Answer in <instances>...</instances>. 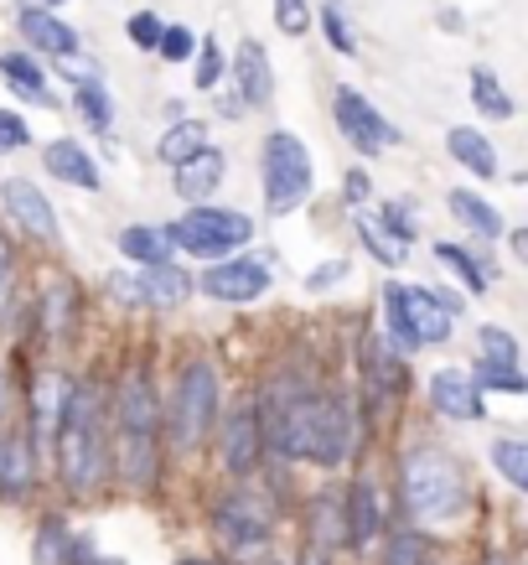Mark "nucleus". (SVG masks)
I'll return each instance as SVG.
<instances>
[{
	"mask_svg": "<svg viewBox=\"0 0 528 565\" xmlns=\"http://www.w3.org/2000/svg\"><path fill=\"white\" fill-rule=\"evenodd\" d=\"M0 73H6V84L17 88L21 99H32V104H52V94H47V78H42V68H36L26 52H6L0 57Z\"/></svg>",
	"mask_w": 528,
	"mask_h": 565,
	"instance_id": "nucleus-24",
	"label": "nucleus"
},
{
	"mask_svg": "<svg viewBox=\"0 0 528 565\" xmlns=\"http://www.w3.org/2000/svg\"><path fill=\"white\" fill-rule=\"evenodd\" d=\"M445 146H451V156H456L466 172H477V177H497V151H493V140L477 136L472 125H456L451 136H445Z\"/></svg>",
	"mask_w": 528,
	"mask_h": 565,
	"instance_id": "nucleus-21",
	"label": "nucleus"
},
{
	"mask_svg": "<svg viewBox=\"0 0 528 565\" xmlns=\"http://www.w3.org/2000/svg\"><path fill=\"white\" fill-rule=\"evenodd\" d=\"M378 218H384V223H389V228H394V234H399V239H414V223H409L405 218V207H399V203H384V213H378Z\"/></svg>",
	"mask_w": 528,
	"mask_h": 565,
	"instance_id": "nucleus-44",
	"label": "nucleus"
},
{
	"mask_svg": "<svg viewBox=\"0 0 528 565\" xmlns=\"http://www.w3.org/2000/svg\"><path fill=\"white\" fill-rule=\"evenodd\" d=\"M120 255L136 265H161V259H171V234L151 228V223H130V228H120Z\"/></svg>",
	"mask_w": 528,
	"mask_h": 565,
	"instance_id": "nucleus-22",
	"label": "nucleus"
},
{
	"mask_svg": "<svg viewBox=\"0 0 528 565\" xmlns=\"http://www.w3.org/2000/svg\"><path fill=\"white\" fill-rule=\"evenodd\" d=\"M274 21H280L285 36H301L311 26V6L306 0H274Z\"/></svg>",
	"mask_w": 528,
	"mask_h": 565,
	"instance_id": "nucleus-37",
	"label": "nucleus"
},
{
	"mask_svg": "<svg viewBox=\"0 0 528 565\" xmlns=\"http://www.w3.org/2000/svg\"><path fill=\"white\" fill-rule=\"evenodd\" d=\"M171 244H182L187 255H203V259H218V255H234L239 244L255 239V223L234 213V207H207V203H192V213L182 223L166 228Z\"/></svg>",
	"mask_w": 528,
	"mask_h": 565,
	"instance_id": "nucleus-6",
	"label": "nucleus"
},
{
	"mask_svg": "<svg viewBox=\"0 0 528 565\" xmlns=\"http://www.w3.org/2000/svg\"><path fill=\"white\" fill-rule=\"evenodd\" d=\"M73 301H78V296H68V291H47V296H42L36 317H42V327H47V338H63V332L73 327V311H78Z\"/></svg>",
	"mask_w": 528,
	"mask_h": 565,
	"instance_id": "nucleus-33",
	"label": "nucleus"
},
{
	"mask_svg": "<svg viewBox=\"0 0 528 565\" xmlns=\"http://www.w3.org/2000/svg\"><path fill=\"white\" fill-rule=\"evenodd\" d=\"M73 545V534H63V524H42V534H36V565H63L68 555L63 550Z\"/></svg>",
	"mask_w": 528,
	"mask_h": 565,
	"instance_id": "nucleus-35",
	"label": "nucleus"
},
{
	"mask_svg": "<svg viewBox=\"0 0 528 565\" xmlns=\"http://www.w3.org/2000/svg\"><path fill=\"white\" fill-rule=\"evenodd\" d=\"M218 78H223V47L207 36L203 52H197V88H213Z\"/></svg>",
	"mask_w": 528,
	"mask_h": 565,
	"instance_id": "nucleus-40",
	"label": "nucleus"
},
{
	"mask_svg": "<svg viewBox=\"0 0 528 565\" xmlns=\"http://www.w3.org/2000/svg\"><path fill=\"white\" fill-rule=\"evenodd\" d=\"M115 420H120V462L125 478L151 482L155 472V436H161V405H155V384L146 369H130L115 390Z\"/></svg>",
	"mask_w": 528,
	"mask_h": 565,
	"instance_id": "nucleus-4",
	"label": "nucleus"
},
{
	"mask_svg": "<svg viewBox=\"0 0 528 565\" xmlns=\"http://www.w3.org/2000/svg\"><path fill=\"white\" fill-rule=\"evenodd\" d=\"M207 146V130L197 120H182V125H171L166 136H161V146H155V156L166 161V167H182V161H192V156Z\"/></svg>",
	"mask_w": 528,
	"mask_h": 565,
	"instance_id": "nucleus-27",
	"label": "nucleus"
},
{
	"mask_svg": "<svg viewBox=\"0 0 528 565\" xmlns=\"http://www.w3.org/2000/svg\"><path fill=\"white\" fill-rule=\"evenodd\" d=\"M234 88H239V104L244 109H265L274 99V73H270V57L259 42H244L234 52Z\"/></svg>",
	"mask_w": 528,
	"mask_h": 565,
	"instance_id": "nucleus-15",
	"label": "nucleus"
},
{
	"mask_svg": "<svg viewBox=\"0 0 528 565\" xmlns=\"http://www.w3.org/2000/svg\"><path fill=\"white\" fill-rule=\"evenodd\" d=\"M322 26H326V36H332V47H337L342 57H353V32H347L342 6H322Z\"/></svg>",
	"mask_w": 528,
	"mask_h": 565,
	"instance_id": "nucleus-39",
	"label": "nucleus"
},
{
	"mask_svg": "<svg viewBox=\"0 0 528 565\" xmlns=\"http://www.w3.org/2000/svg\"><path fill=\"white\" fill-rule=\"evenodd\" d=\"M374 534H378V498L368 482H353V493H347V540L368 545Z\"/></svg>",
	"mask_w": 528,
	"mask_h": 565,
	"instance_id": "nucleus-26",
	"label": "nucleus"
},
{
	"mask_svg": "<svg viewBox=\"0 0 528 565\" xmlns=\"http://www.w3.org/2000/svg\"><path fill=\"white\" fill-rule=\"evenodd\" d=\"M47 6H63V0H47Z\"/></svg>",
	"mask_w": 528,
	"mask_h": 565,
	"instance_id": "nucleus-51",
	"label": "nucleus"
},
{
	"mask_svg": "<svg viewBox=\"0 0 528 565\" xmlns=\"http://www.w3.org/2000/svg\"><path fill=\"white\" fill-rule=\"evenodd\" d=\"M384 565H425V545L414 534H394L384 550Z\"/></svg>",
	"mask_w": 528,
	"mask_h": 565,
	"instance_id": "nucleus-38",
	"label": "nucleus"
},
{
	"mask_svg": "<svg viewBox=\"0 0 528 565\" xmlns=\"http://www.w3.org/2000/svg\"><path fill=\"white\" fill-rule=\"evenodd\" d=\"M368 192H374V182H368V177H363V172H347V182H342V198H347V203L363 207V203H368Z\"/></svg>",
	"mask_w": 528,
	"mask_h": 565,
	"instance_id": "nucleus-43",
	"label": "nucleus"
},
{
	"mask_svg": "<svg viewBox=\"0 0 528 565\" xmlns=\"http://www.w3.org/2000/svg\"><path fill=\"white\" fill-rule=\"evenodd\" d=\"M482 363H508V369H518V343H513V332L482 327Z\"/></svg>",
	"mask_w": 528,
	"mask_h": 565,
	"instance_id": "nucleus-34",
	"label": "nucleus"
},
{
	"mask_svg": "<svg viewBox=\"0 0 528 565\" xmlns=\"http://www.w3.org/2000/svg\"><path fill=\"white\" fill-rule=\"evenodd\" d=\"M109 291L115 296H136V301H146V307H182L192 296V275L176 270L171 259H161V265H140L136 280H109Z\"/></svg>",
	"mask_w": 528,
	"mask_h": 565,
	"instance_id": "nucleus-11",
	"label": "nucleus"
},
{
	"mask_svg": "<svg viewBox=\"0 0 528 565\" xmlns=\"http://www.w3.org/2000/svg\"><path fill=\"white\" fill-rule=\"evenodd\" d=\"M68 565H125V561H109V555H88V545H84V540H73V550H68Z\"/></svg>",
	"mask_w": 528,
	"mask_h": 565,
	"instance_id": "nucleus-46",
	"label": "nucleus"
},
{
	"mask_svg": "<svg viewBox=\"0 0 528 565\" xmlns=\"http://www.w3.org/2000/svg\"><path fill=\"white\" fill-rule=\"evenodd\" d=\"M445 203H451V213H456V218L466 223L472 234H482V239H497V234H503V213H497L487 198H477V192L456 188L451 198H445Z\"/></svg>",
	"mask_w": 528,
	"mask_h": 565,
	"instance_id": "nucleus-23",
	"label": "nucleus"
},
{
	"mask_svg": "<svg viewBox=\"0 0 528 565\" xmlns=\"http://www.w3.org/2000/svg\"><path fill=\"white\" fill-rule=\"evenodd\" d=\"M306 192H311L306 146L290 136V130H274V136L265 140V207L280 218V213L306 203Z\"/></svg>",
	"mask_w": 528,
	"mask_h": 565,
	"instance_id": "nucleus-7",
	"label": "nucleus"
},
{
	"mask_svg": "<svg viewBox=\"0 0 528 565\" xmlns=\"http://www.w3.org/2000/svg\"><path fill=\"white\" fill-rule=\"evenodd\" d=\"M493 462H497V472H503L513 488H528V446L524 441L503 436V441L493 446Z\"/></svg>",
	"mask_w": 528,
	"mask_h": 565,
	"instance_id": "nucleus-31",
	"label": "nucleus"
},
{
	"mask_svg": "<svg viewBox=\"0 0 528 565\" xmlns=\"http://www.w3.org/2000/svg\"><path fill=\"white\" fill-rule=\"evenodd\" d=\"M430 399H435V411L451 415V420H482V390L472 384V374H461V369H441V374L430 379Z\"/></svg>",
	"mask_w": 528,
	"mask_h": 565,
	"instance_id": "nucleus-16",
	"label": "nucleus"
},
{
	"mask_svg": "<svg viewBox=\"0 0 528 565\" xmlns=\"http://www.w3.org/2000/svg\"><path fill=\"white\" fill-rule=\"evenodd\" d=\"M125 32H130V42H136V47H151L155 52L161 21H155V11H140V17H130V26H125Z\"/></svg>",
	"mask_w": 528,
	"mask_h": 565,
	"instance_id": "nucleus-41",
	"label": "nucleus"
},
{
	"mask_svg": "<svg viewBox=\"0 0 528 565\" xmlns=\"http://www.w3.org/2000/svg\"><path fill=\"white\" fill-rule=\"evenodd\" d=\"M176 565H213V561H176Z\"/></svg>",
	"mask_w": 528,
	"mask_h": 565,
	"instance_id": "nucleus-49",
	"label": "nucleus"
},
{
	"mask_svg": "<svg viewBox=\"0 0 528 565\" xmlns=\"http://www.w3.org/2000/svg\"><path fill=\"white\" fill-rule=\"evenodd\" d=\"M218 451H223V467L244 478V472H255L259 451H265V430H259V415L249 405L239 411H228V420L218 426Z\"/></svg>",
	"mask_w": 528,
	"mask_h": 565,
	"instance_id": "nucleus-12",
	"label": "nucleus"
},
{
	"mask_svg": "<svg viewBox=\"0 0 528 565\" xmlns=\"http://www.w3.org/2000/svg\"><path fill=\"white\" fill-rule=\"evenodd\" d=\"M347 275V265H326V270L306 275V291H322V286H332V280H342Z\"/></svg>",
	"mask_w": 528,
	"mask_h": 565,
	"instance_id": "nucleus-47",
	"label": "nucleus"
},
{
	"mask_svg": "<svg viewBox=\"0 0 528 565\" xmlns=\"http://www.w3.org/2000/svg\"><path fill=\"white\" fill-rule=\"evenodd\" d=\"M213 530H218V540L234 555H259V550L270 545V530H274V519L270 509H265V498H223L218 509H213Z\"/></svg>",
	"mask_w": 528,
	"mask_h": 565,
	"instance_id": "nucleus-8",
	"label": "nucleus"
},
{
	"mask_svg": "<svg viewBox=\"0 0 528 565\" xmlns=\"http://www.w3.org/2000/svg\"><path fill=\"white\" fill-rule=\"evenodd\" d=\"M155 52H161L166 63H187V57H192V32H187V26H161Z\"/></svg>",
	"mask_w": 528,
	"mask_h": 565,
	"instance_id": "nucleus-36",
	"label": "nucleus"
},
{
	"mask_svg": "<svg viewBox=\"0 0 528 565\" xmlns=\"http://www.w3.org/2000/svg\"><path fill=\"white\" fill-rule=\"evenodd\" d=\"M73 99H78V109L88 115V125L104 136V130H109V120H115V115H109V88H104L99 78H84V84L73 88Z\"/></svg>",
	"mask_w": 528,
	"mask_h": 565,
	"instance_id": "nucleus-30",
	"label": "nucleus"
},
{
	"mask_svg": "<svg viewBox=\"0 0 528 565\" xmlns=\"http://www.w3.org/2000/svg\"><path fill=\"white\" fill-rule=\"evenodd\" d=\"M0 411H6V390H0Z\"/></svg>",
	"mask_w": 528,
	"mask_h": 565,
	"instance_id": "nucleus-50",
	"label": "nucleus"
},
{
	"mask_svg": "<svg viewBox=\"0 0 528 565\" xmlns=\"http://www.w3.org/2000/svg\"><path fill=\"white\" fill-rule=\"evenodd\" d=\"M32 482H36V451L21 430H11L0 441V498H21Z\"/></svg>",
	"mask_w": 528,
	"mask_h": 565,
	"instance_id": "nucleus-19",
	"label": "nucleus"
},
{
	"mask_svg": "<svg viewBox=\"0 0 528 565\" xmlns=\"http://www.w3.org/2000/svg\"><path fill=\"white\" fill-rule=\"evenodd\" d=\"M358 239L374 249L378 265H405V259H409V244L399 239L384 218H374V213H358Z\"/></svg>",
	"mask_w": 528,
	"mask_h": 565,
	"instance_id": "nucleus-25",
	"label": "nucleus"
},
{
	"mask_svg": "<svg viewBox=\"0 0 528 565\" xmlns=\"http://www.w3.org/2000/svg\"><path fill=\"white\" fill-rule=\"evenodd\" d=\"M399 307H405V322L414 327L420 348H435L451 338L456 317L441 307V291H430V286H399Z\"/></svg>",
	"mask_w": 528,
	"mask_h": 565,
	"instance_id": "nucleus-14",
	"label": "nucleus"
},
{
	"mask_svg": "<svg viewBox=\"0 0 528 565\" xmlns=\"http://www.w3.org/2000/svg\"><path fill=\"white\" fill-rule=\"evenodd\" d=\"M472 384H477V390H497V394L528 390V379L518 374V369H508V363H477V369H472Z\"/></svg>",
	"mask_w": 528,
	"mask_h": 565,
	"instance_id": "nucleus-32",
	"label": "nucleus"
},
{
	"mask_svg": "<svg viewBox=\"0 0 528 565\" xmlns=\"http://www.w3.org/2000/svg\"><path fill=\"white\" fill-rule=\"evenodd\" d=\"M6 275H11V249H6V239H0V291H6Z\"/></svg>",
	"mask_w": 528,
	"mask_h": 565,
	"instance_id": "nucleus-48",
	"label": "nucleus"
},
{
	"mask_svg": "<svg viewBox=\"0 0 528 565\" xmlns=\"http://www.w3.org/2000/svg\"><path fill=\"white\" fill-rule=\"evenodd\" d=\"M57 68H63V78H73V84H84V78H99V68H94V63H84L78 52H73V57H57Z\"/></svg>",
	"mask_w": 528,
	"mask_h": 565,
	"instance_id": "nucleus-45",
	"label": "nucleus"
},
{
	"mask_svg": "<svg viewBox=\"0 0 528 565\" xmlns=\"http://www.w3.org/2000/svg\"><path fill=\"white\" fill-rule=\"evenodd\" d=\"M472 104H477L487 120H513V99L503 94V84L487 68H472Z\"/></svg>",
	"mask_w": 528,
	"mask_h": 565,
	"instance_id": "nucleus-29",
	"label": "nucleus"
},
{
	"mask_svg": "<svg viewBox=\"0 0 528 565\" xmlns=\"http://www.w3.org/2000/svg\"><path fill=\"white\" fill-rule=\"evenodd\" d=\"M223 172H228L223 151L203 146V151L192 156V161H182V167H176V192H182L187 203H207V198L223 188Z\"/></svg>",
	"mask_w": 528,
	"mask_h": 565,
	"instance_id": "nucleus-17",
	"label": "nucleus"
},
{
	"mask_svg": "<svg viewBox=\"0 0 528 565\" xmlns=\"http://www.w3.org/2000/svg\"><path fill=\"white\" fill-rule=\"evenodd\" d=\"M435 259H441L445 270H456L461 280H466V291H487V286H493V270H487V265H477V259L466 255V249H461V244H435Z\"/></svg>",
	"mask_w": 528,
	"mask_h": 565,
	"instance_id": "nucleus-28",
	"label": "nucleus"
},
{
	"mask_svg": "<svg viewBox=\"0 0 528 565\" xmlns=\"http://www.w3.org/2000/svg\"><path fill=\"white\" fill-rule=\"evenodd\" d=\"M213 420H218V369L207 359H192L182 369V379H176V394H171V415H166L171 441L192 451V446L207 441Z\"/></svg>",
	"mask_w": 528,
	"mask_h": 565,
	"instance_id": "nucleus-5",
	"label": "nucleus"
},
{
	"mask_svg": "<svg viewBox=\"0 0 528 565\" xmlns=\"http://www.w3.org/2000/svg\"><path fill=\"white\" fill-rule=\"evenodd\" d=\"M42 161H47V172L57 177V182L84 188V192H99V167L88 161V151L78 146V140H52L47 151H42Z\"/></svg>",
	"mask_w": 528,
	"mask_h": 565,
	"instance_id": "nucleus-18",
	"label": "nucleus"
},
{
	"mask_svg": "<svg viewBox=\"0 0 528 565\" xmlns=\"http://www.w3.org/2000/svg\"><path fill=\"white\" fill-rule=\"evenodd\" d=\"M21 32L32 42L36 52H47V57H73L78 52V32H73L68 21H57L52 11H21Z\"/></svg>",
	"mask_w": 528,
	"mask_h": 565,
	"instance_id": "nucleus-20",
	"label": "nucleus"
},
{
	"mask_svg": "<svg viewBox=\"0 0 528 565\" xmlns=\"http://www.w3.org/2000/svg\"><path fill=\"white\" fill-rule=\"evenodd\" d=\"M399 498L414 524H445L466 509V472L441 446H414L399 467Z\"/></svg>",
	"mask_w": 528,
	"mask_h": 565,
	"instance_id": "nucleus-3",
	"label": "nucleus"
},
{
	"mask_svg": "<svg viewBox=\"0 0 528 565\" xmlns=\"http://www.w3.org/2000/svg\"><path fill=\"white\" fill-rule=\"evenodd\" d=\"M57 467L73 493H88L104 478V399L94 384H68L57 415Z\"/></svg>",
	"mask_w": 528,
	"mask_h": 565,
	"instance_id": "nucleus-2",
	"label": "nucleus"
},
{
	"mask_svg": "<svg viewBox=\"0 0 528 565\" xmlns=\"http://www.w3.org/2000/svg\"><path fill=\"white\" fill-rule=\"evenodd\" d=\"M197 286H203V296L223 301V307H244V301H259L270 291V270L259 259H223V265L203 270Z\"/></svg>",
	"mask_w": 528,
	"mask_h": 565,
	"instance_id": "nucleus-10",
	"label": "nucleus"
},
{
	"mask_svg": "<svg viewBox=\"0 0 528 565\" xmlns=\"http://www.w3.org/2000/svg\"><path fill=\"white\" fill-rule=\"evenodd\" d=\"M17 146H26V125L0 109V151H17Z\"/></svg>",
	"mask_w": 528,
	"mask_h": 565,
	"instance_id": "nucleus-42",
	"label": "nucleus"
},
{
	"mask_svg": "<svg viewBox=\"0 0 528 565\" xmlns=\"http://www.w3.org/2000/svg\"><path fill=\"white\" fill-rule=\"evenodd\" d=\"M332 115H337V130L347 136V146H358L363 156H378V151H389L394 140V125L378 115L374 104L363 99L358 88H337V99H332Z\"/></svg>",
	"mask_w": 528,
	"mask_h": 565,
	"instance_id": "nucleus-9",
	"label": "nucleus"
},
{
	"mask_svg": "<svg viewBox=\"0 0 528 565\" xmlns=\"http://www.w3.org/2000/svg\"><path fill=\"white\" fill-rule=\"evenodd\" d=\"M259 430H265V446H274L285 462H316V467H337L347 457V441H353L347 411L332 394H295V399L280 405L274 426Z\"/></svg>",
	"mask_w": 528,
	"mask_h": 565,
	"instance_id": "nucleus-1",
	"label": "nucleus"
},
{
	"mask_svg": "<svg viewBox=\"0 0 528 565\" xmlns=\"http://www.w3.org/2000/svg\"><path fill=\"white\" fill-rule=\"evenodd\" d=\"M0 203H6V213L17 218V228H26L32 239H57V218H52V203L42 198V192L26 182V177H6V188H0Z\"/></svg>",
	"mask_w": 528,
	"mask_h": 565,
	"instance_id": "nucleus-13",
	"label": "nucleus"
}]
</instances>
